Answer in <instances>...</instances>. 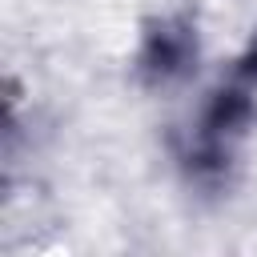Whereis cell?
Wrapping results in <instances>:
<instances>
[{"label": "cell", "mask_w": 257, "mask_h": 257, "mask_svg": "<svg viewBox=\"0 0 257 257\" xmlns=\"http://www.w3.org/2000/svg\"><path fill=\"white\" fill-rule=\"evenodd\" d=\"M257 88L241 84L229 76V84H221L205 112H201V124L197 133L189 137L181 161H185V173L197 181V185H221L225 181V169H229V157H233V145L237 137L253 124L257 116V100H253Z\"/></svg>", "instance_id": "6da1fadb"}, {"label": "cell", "mask_w": 257, "mask_h": 257, "mask_svg": "<svg viewBox=\"0 0 257 257\" xmlns=\"http://www.w3.org/2000/svg\"><path fill=\"white\" fill-rule=\"evenodd\" d=\"M233 80H241V84L257 88V32H253L249 48H245V52L237 56V64H233Z\"/></svg>", "instance_id": "3957f363"}, {"label": "cell", "mask_w": 257, "mask_h": 257, "mask_svg": "<svg viewBox=\"0 0 257 257\" xmlns=\"http://www.w3.org/2000/svg\"><path fill=\"white\" fill-rule=\"evenodd\" d=\"M197 68V20L189 8L165 12L145 24L137 72L149 88H169Z\"/></svg>", "instance_id": "7a4b0ae2"}]
</instances>
